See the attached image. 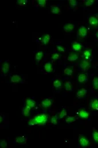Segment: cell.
<instances>
[{
  "mask_svg": "<svg viewBox=\"0 0 98 148\" xmlns=\"http://www.w3.org/2000/svg\"><path fill=\"white\" fill-rule=\"evenodd\" d=\"M49 119V116L45 114H38L34 116L33 119L29 120L28 124L29 126H33L37 125L39 126H44L47 123Z\"/></svg>",
  "mask_w": 98,
  "mask_h": 148,
  "instance_id": "6da1fadb",
  "label": "cell"
},
{
  "mask_svg": "<svg viewBox=\"0 0 98 148\" xmlns=\"http://www.w3.org/2000/svg\"><path fill=\"white\" fill-rule=\"evenodd\" d=\"M87 29L84 26H81L79 28L77 32V36L78 38H84L87 35Z\"/></svg>",
  "mask_w": 98,
  "mask_h": 148,
  "instance_id": "7a4b0ae2",
  "label": "cell"
},
{
  "mask_svg": "<svg viewBox=\"0 0 98 148\" xmlns=\"http://www.w3.org/2000/svg\"><path fill=\"white\" fill-rule=\"evenodd\" d=\"M78 141L79 145L82 148H86L89 145V141L83 135H80L79 137Z\"/></svg>",
  "mask_w": 98,
  "mask_h": 148,
  "instance_id": "3957f363",
  "label": "cell"
},
{
  "mask_svg": "<svg viewBox=\"0 0 98 148\" xmlns=\"http://www.w3.org/2000/svg\"><path fill=\"white\" fill-rule=\"evenodd\" d=\"M79 67H80V70L87 71L90 67V63H89L88 60H86V59H84L83 60H82L80 62Z\"/></svg>",
  "mask_w": 98,
  "mask_h": 148,
  "instance_id": "277c9868",
  "label": "cell"
},
{
  "mask_svg": "<svg viewBox=\"0 0 98 148\" xmlns=\"http://www.w3.org/2000/svg\"><path fill=\"white\" fill-rule=\"evenodd\" d=\"M27 137L24 136V135L17 137L15 138L14 143L15 144H18V145H25L27 142Z\"/></svg>",
  "mask_w": 98,
  "mask_h": 148,
  "instance_id": "5b68a950",
  "label": "cell"
},
{
  "mask_svg": "<svg viewBox=\"0 0 98 148\" xmlns=\"http://www.w3.org/2000/svg\"><path fill=\"white\" fill-rule=\"evenodd\" d=\"M88 79V76L86 73H81L78 75L77 76V81L79 83H84L86 82Z\"/></svg>",
  "mask_w": 98,
  "mask_h": 148,
  "instance_id": "8992f818",
  "label": "cell"
},
{
  "mask_svg": "<svg viewBox=\"0 0 98 148\" xmlns=\"http://www.w3.org/2000/svg\"><path fill=\"white\" fill-rule=\"evenodd\" d=\"M78 114H79V116H80L81 118H83V119H88L89 116V113L84 109H79Z\"/></svg>",
  "mask_w": 98,
  "mask_h": 148,
  "instance_id": "52a82bcc",
  "label": "cell"
},
{
  "mask_svg": "<svg viewBox=\"0 0 98 148\" xmlns=\"http://www.w3.org/2000/svg\"><path fill=\"white\" fill-rule=\"evenodd\" d=\"M87 90H86L85 89H82L79 90L78 91H77L76 95L77 97L79 99H83L85 98L86 94H87Z\"/></svg>",
  "mask_w": 98,
  "mask_h": 148,
  "instance_id": "ba28073f",
  "label": "cell"
},
{
  "mask_svg": "<svg viewBox=\"0 0 98 148\" xmlns=\"http://www.w3.org/2000/svg\"><path fill=\"white\" fill-rule=\"evenodd\" d=\"M44 68L45 71L47 73H51L52 72L53 68V64L51 61H48L46 63H45L44 65Z\"/></svg>",
  "mask_w": 98,
  "mask_h": 148,
  "instance_id": "9c48e42d",
  "label": "cell"
},
{
  "mask_svg": "<svg viewBox=\"0 0 98 148\" xmlns=\"http://www.w3.org/2000/svg\"><path fill=\"white\" fill-rule=\"evenodd\" d=\"M89 107L91 109L95 111H98V100L93 99L89 103Z\"/></svg>",
  "mask_w": 98,
  "mask_h": 148,
  "instance_id": "30bf717a",
  "label": "cell"
},
{
  "mask_svg": "<svg viewBox=\"0 0 98 148\" xmlns=\"http://www.w3.org/2000/svg\"><path fill=\"white\" fill-rule=\"evenodd\" d=\"M9 68H10V64H9L7 61H5L1 67L2 73L4 75H7V74H8L9 72Z\"/></svg>",
  "mask_w": 98,
  "mask_h": 148,
  "instance_id": "8fae6325",
  "label": "cell"
},
{
  "mask_svg": "<svg viewBox=\"0 0 98 148\" xmlns=\"http://www.w3.org/2000/svg\"><path fill=\"white\" fill-rule=\"evenodd\" d=\"M52 104V101L49 98H45L41 102V105L43 108H49Z\"/></svg>",
  "mask_w": 98,
  "mask_h": 148,
  "instance_id": "7c38bea8",
  "label": "cell"
},
{
  "mask_svg": "<svg viewBox=\"0 0 98 148\" xmlns=\"http://www.w3.org/2000/svg\"><path fill=\"white\" fill-rule=\"evenodd\" d=\"M89 23L92 27H97L98 26V19L95 16L89 17Z\"/></svg>",
  "mask_w": 98,
  "mask_h": 148,
  "instance_id": "4fadbf2b",
  "label": "cell"
},
{
  "mask_svg": "<svg viewBox=\"0 0 98 148\" xmlns=\"http://www.w3.org/2000/svg\"><path fill=\"white\" fill-rule=\"evenodd\" d=\"M50 39H51V36L49 34H45L44 35L41 36V42L43 45H46L49 42Z\"/></svg>",
  "mask_w": 98,
  "mask_h": 148,
  "instance_id": "5bb4252c",
  "label": "cell"
},
{
  "mask_svg": "<svg viewBox=\"0 0 98 148\" xmlns=\"http://www.w3.org/2000/svg\"><path fill=\"white\" fill-rule=\"evenodd\" d=\"M75 28V26L73 24H66L63 26V29L65 32H70Z\"/></svg>",
  "mask_w": 98,
  "mask_h": 148,
  "instance_id": "9a60e30c",
  "label": "cell"
},
{
  "mask_svg": "<svg viewBox=\"0 0 98 148\" xmlns=\"http://www.w3.org/2000/svg\"><path fill=\"white\" fill-rule=\"evenodd\" d=\"M78 58H79V56L76 53H70V55H68V57H67V60H68L69 61L73 62L77 60V59H78Z\"/></svg>",
  "mask_w": 98,
  "mask_h": 148,
  "instance_id": "2e32d148",
  "label": "cell"
},
{
  "mask_svg": "<svg viewBox=\"0 0 98 148\" xmlns=\"http://www.w3.org/2000/svg\"><path fill=\"white\" fill-rule=\"evenodd\" d=\"M72 49H73L74 51L79 52L82 50V49L83 48V45L80 43L76 42H74L73 44L72 45Z\"/></svg>",
  "mask_w": 98,
  "mask_h": 148,
  "instance_id": "e0dca14e",
  "label": "cell"
},
{
  "mask_svg": "<svg viewBox=\"0 0 98 148\" xmlns=\"http://www.w3.org/2000/svg\"><path fill=\"white\" fill-rule=\"evenodd\" d=\"M25 105L28 106V107H30L31 109L35 107L36 105V102L35 101L32 100V99L30 98H28L26 100V102H25Z\"/></svg>",
  "mask_w": 98,
  "mask_h": 148,
  "instance_id": "ac0fdd59",
  "label": "cell"
},
{
  "mask_svg": "<svg viewBox=\"0 0 98 148\" xmlns=\"http://www.w3.org/2000/svg\"><path fill=\"white\" fill-rule=\"evenodd\" d=\"M30 109H31V108L30 107L25 105V107L22 108L21 109L22 114L25 116H28L29 115V114H30Z\"/></svg>",
  "mask_w": 98,
  "mask_h": 148,
  "instance_id": "d6986e66",
  "label": "cell"
},
{
  "mask_svg": "<svg viewBox=\"0 0 98 148\" xmlns=\"http://www.w3.org/2000/svg\"><path fill=\"white\" fill-rule=\"evenodd\" d=\"M83 56L86 60H89L90 57L92 56V50L91 49H87L83 52Z\"/></svg>",
  "mask_w": 98,
  "mask_h": 148,
  "instance_id": "ffe728a7",
  "label": "cell"
},
{
  "mask_svg": "<svg viewBox=\"0 0 98 148\" xmlns=\"http://www.w3.org/2000/svg\"><path fill=\"white\" fill-rule=\"evenodd\" d=\"M12 83H18L21 81V78L18 75H13L11 76V80H10Z\"/></svg>",
  "mask_w": 98,
  "mask_h": 148,
  "instance_id": "44dd1931",
  "label": "cell"
},
{
  "mask_svg": "<svg viewBox=\"0 0 98 148\" xmlns=\"http://www.w3.org/2000/svg\"><path fill=\"white\" fill-rule=\"evenodd\" d=\"M51 12L55 14H58L61 13V9L59 7L52 6H51Z\"/></svg>",
  "mask_w": 98,
  "mask_h": 148,
  "instance_id": "7402d4cb",
  "label": "cell"
},
{
  "mask_svg": "<svg viewBox=\"0 0 98 148\" xmlns=\"http://www.w3.org/2000/svg\"><path fill=\"white\" fill-rule=\"evenodd\" d=\"M43 55H44V53H43V52L42 51L38 52L37 54L36 55V56H35V59H36V61H37V62H39L42 59Z\"/></svg>",
  "mask_w": 98,
  "mask_h": 148,
  "instance_id": "603a6c76",
  "label": "cell"
},
{
  "mask_svg": "<svg viewBox=\"0 0 98 148\" xmlns=\"http://www.w3.org/2000/svg\"><path fill=\"white\" fill-rule=\"evenodd\" d=\"M65 89L66 91H72V83L70 81H67L65 83Z\"/></svg>",
  "mask_w": 98,
  "mask_h": 148,
  "instance_id": "cb8c5ba5",
  "label": "cell"
},
{
  "mask_svg": "<svg viewBox=\"0 0 98 148\" xmlns=\"http://www.w3.org/2000/svg\"><path fill=\"white\" fill-rule=\"evenodd\" d=\"M92 138L94 139L95 142L96 144H98V131L94 130L92 133Z\"/></svg>",
  "mask_w": 98,
  "mask_h": 148,
  "instance_id": "d4e9b609",
  "label": "cell"
},
{
  "mask_svg": "<svg viewBox=\"0 0 98 148\" xmlns=\"http://www.w3.org/2000/svg\"><path fill=\"white\" fill-rule=\"evenodd\" d=\"M64 73L67 76H71L72 73H73V69L70 67L66 68H65L64 71Z\"/></svg>",
  "mask_w": 98,
  "mask_h": 148,
  "instance_id": "484cf974",
  "label": "cell"
},
{
  "mask_svg": "<svg viewBox=\"0 0 98 148\" xmlns=\"http://www.w3.org/2000/svg\"><path fill=\"white\" fill-rule=\"evenodd\" d=\"M53 86H54L55 88L58 89L61 87L62 83H61V82L60 81V80L57 79V80H55V81L53 82Z\"/></svg>",
  "mask_w": 98,
  "mask_h": 148,
  "instance_id": "4316f807",
  "label": "cell"
},
{
  "mask_svg": "<svg viewBox=\"0 0 98 148\" xmlns=\"http://www.w3.org/2000/svg\"><path fill=\"white\" fill-rule=\"evenodd\" d=\"M76 118L73 116H68L67 118V119H65V122L68 124H70V123H72L74 122V121H76Z\"/></svg>",
  "mask_w": 98,
  "mask_h": 148,
  "instance_id": "83f0119b",
  "label": "cell"
},
{
  "mask_svg": "<svg viewBox=\"0 0 98 148\" xmlns=\"http://www.w3.org/2000/svg\"><path fill=\"white\" fill-rule=\"evenodd\" d=\"M67 111L65 109H63L61 110V111L60 112H59V114H58V118L59 119H63V118L64 117V116H67Z\"/></svg>",
  "mask_w": 98,
  "mask_h": 148,
  "instance_id": "f1b7e54d",
  "label": "cell"
},
{
  "mask_svg": "<svg viewBox=\"0 0 98 148\" xmlns=\"http://www.w3.org/2000/svg\"><path fill=\"white\" fill-rule=\"evenodd\" d=\"M93 87L95 89L98 90V77H95L93 79Z\"/></svg>",
  "mask_w": 98,
  "mask_h": 148,
  "instance_id": "f546056e",
  "label": "cell"
},
{
  "mask_svg": "<svg viewBox=\"0 0 98 148\" xmlns=\"http://www.w3.org/2000/svg\"><path fill=\"white\" fill-rule=\"evenodd\" d=\"M68 3L71 8H75L78 5V2L76 0H70L68 1Z\"/></svg>",
  "mask_w": 98,
  "mask_h": 148,
  "instance_id": "4dcf8cb0",
  "label": "cell"
},
{
  "mask_svg": "<svg viewBox=\"0 0 98 148\" xmlns=\"http://www.w3.org/2000/svg\"><path fill=\"white\" fill-rule=\"evenodd\" d=\"M17 3L21 6H25L28 3L27 0H18Z\"/></svg>",
  "mask_w": 98,
  "mask_h": 148,
  "instance_id": "1f68e13d",
  "label": "cell"
},
{
  "mask_svg": "<svg viewBox=\"0 0 98 148\" xmlns=\"http://www.w3.org/2000/svg\"><path fill=\"white\" fill-rule=\"evenodd\" d=\"M51 123L52 124H53L55 125H57L58 123V118L57 116H53L51 118Z\"/></svg>",
  "mask_w": 98,
  "mask_h": 148,
  "instance_id": "d6a6232c",
  "label": "cell"
},
{
  "mask_svg": "<svg viewBox=\"0 0 98 148\" xmlns=\"http://www.w3.org/2000/svg\"><path fill=\"white\" fill-rule=\"evenodd\" d=\"M60 57H61V55H60V54H58L57 53H55L52 54V55H51V59H52V60H57V59H59L60 58Z\"/></svg>",
  "mask_w": 98,
  "mask_h": 148,
  "instance_id": "836d02e7",
  "label": "cell"
},
{
  "mask_svg": "<svg viewBox=\"0 0 98 148\" xmlns=\"http://www.w3.org/2000/svg\"><path fill=\"white\" fill-rule=\"evenodd\" d=\"M84 2L85 3L86 6H91L94 5L95 1L93 0H87V1H84Z\"/></svg>",
  "mask_w": 98,
  "mask_h": 148,
  "instance_id": "e575fe53",
  "label": "cell"
},
{
  "mask_svg": "<svg viewBox=\"0 0 98 148\" xmlns=\"http://www.w3.org/2000/svg\"><path fill=\"white\" fill-rule=\"evenodd\" d=\"M37 2L39 6L41 7H44L46 3V0H38Z\"/></svg>",
  "mask_w": 98,
  "mask_h": 148,
  "instance_id": "d590c367",
  "label": "cell"
},
{
  "mask_svg": "<svg viewBox=\"0 0 98 148\" xmlns=\"http://www.w3.org/2000/svg\"><path fill=\"white\" fill-rule=\"evenodd\" d=\"M7 147V142L5 140H1L0 142V147L1 148H5Z\"/></svg>",
  "mask_w": 98,
  "mask_h": 148,
  "instance_id": "8d00e7d4",
  "label": "cell"
},
{
  "mask_svg": "<svg viewBox=\"0 0 98 148\" xmlns=\"http://www.w3.org/2000/svg\"><path fill=\"white\" fill-rule=\"evenodd\" d=\"M57 49L58 51L61 52H65V49L63 48V46H61V45H57Z\"/></svg>",
  "mask_w": 98,
  "mask_h": 148,
  "instance_id": "74e56055",
  "label": "cell"
},
{
  "mask_svg": "<svg viewBox=\"0 0 98 148\" xmlns=\"http://www.w3.org/2000/svg\"><path fill=\"white\" fill-rule=\"evenodd\" d=\"M95 36L98 39V31H96V34H95Z\"/></svg>",
  "mask_w": 98,
  "mask_h": 148,
  "instance_id": "f35d334b",
  "label": "cell"
},
{
  "mask_svg": "<svg viewBox=\"0 0 98 148\" xmlns=\"http://www.w3.org/2000/svg\"><path fill=\"white\" fill-rule=\"evenodd\" d=\"M0 118H1V123L2 122V116H1V117H0Z\"/></svg>",
  "mask_w": 98,
  "mask_h": 148,
  "instance_id": "ab89813d",
  "label": "cell"
},
{
  "mask_svg": "<svg viewBox=\"0 0 98 148\" xmlns=\"http://www.w3.org/2000/svg\"><path fill=\"white\" fill-rule=\"evenodd\" d=\"M97 17H98V15H97Z\"/></svg>",
  "mask_w": 98,
  "mask_h": 148,
  "instance_id": "60d3db41",
  "label": "cell"
}]
</instances>
